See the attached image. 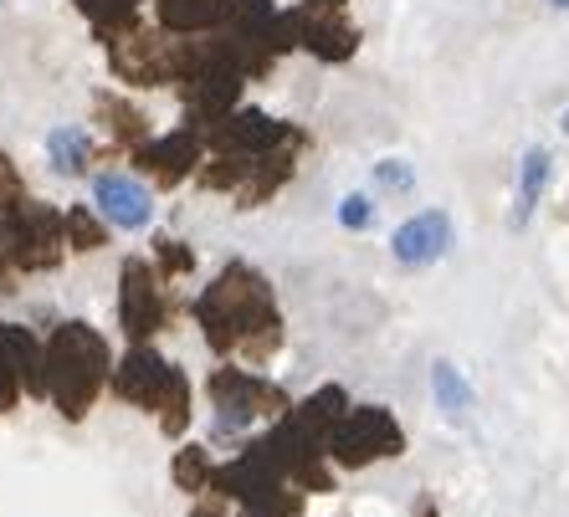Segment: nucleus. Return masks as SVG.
Listing matches in <instances>:
<instances>
[{
	"mask_svg": "<svg viewBox=\"0 0 569 517\" xmlns=\"http://www.w3.org/2000/svg\"><path fill=\"white\" fill-rule=\"evenodd\" d=\"M196 318L206 328V344L216 354H247V358H267L278 348V307H272V292L257 277L252 266H226L221 277L211 282V292L196 297Z\"/></svg>",
	"mask_w": 569,
	"mask_h": 517,
	"instance_id": "obj_1",
	"label": "nucleus"
},
{
	"mask_svg": "<svg viewBox=\"0 0 569 517\" xmlns=\"http://www.w3.org/2000/svg\"><path fill=\"white\" fill-rule=\"evenodd\" d=\"M108 385V344L88 323H67L47 344V389L67 420H82Z\"/></svg>",
	"mask_w": 569,
	"mask_h": 517,
	"instance_id": "obj_2",
	"label": "nucleus"
},
{
	"mask_svg": "<svg viewBox=\"0 0 569 517\" xmlns=\"http://www.w3.org/2000/svg\"><path fill=\"white\" fill-rule=\"evenodd\" d=\"M113 389L139 410H154L164 436H180L190 425V379L159 354H149V348H133L113 369Z\"/></svg>",
	"mask_w": 569,
	"mask_h": 517,
	"instance_id": "obj_3",
	"label": "nucleus"
},
{
	"mask_svg": "<svg viewBox=\"0 0 569 517\" xmlns=\"http://www.w3.org/2000/svg\"><path fill=\"white\" fill-rule=\"evenodd\" d=\"M0 252L21 272H52L67 252V215L41 200H21L0 221Z\"/></svg>",
	"mask_w": 569,
	"mask_h": 517,
	"instance_id": "obj_4",
	"label": "nucleus"
},
{
	"mask_svg": "<svg viewBox=\"0 0 569 517\" xmlns=\"http://www.w3.org/2000/svg\"><path fill=\"white\" fill-rule=\"evenodd\" d=\"M400 446H406V436H400L396 415L380 410V405L349 410L329 436V452L345 466H370V462H380V456H400Z\"/></svg>",
	"mask_w": 569,
	"mask_h": 517,
	"instance_id": "obj_5",
	"label": "nucleus"
},
{
	"mask_svg": "<svg viewBox=\"0 0 569 517\" xmlns=\"http://www.w3.org/2000/svg\"><path fill=\"white\" fill-rule=\"evenodd\" d=\"M211 395H216V410H221V430H241L257 415H288V395L247 369H221L211 379Z\"/></svg>",
	"mask_w": 569,
	"mask_h": 517,
	"instance_id": "obj_6",
	"label": "nucleus"
},
{
	"mask_svg": "<svg viewBox=\"0 0 569 517\" xmlns=\"http://www.w3.org/2000/svg\"><path fill=\"white\" fill-rule=\"evenodd\" d=\"M206 139H211L216 154H241V160H257V154H272L278 144H288V139H298V129H288V123L267 119V113H257V108H231L226 119L206 123Z\"/></svg>",
	"mask_w": 569,
	"mask_h": 517,
	"instance_id": "obj_7",
	"label": "nucleus"
},
{
	"mask_svg": "<svg viewBox=\"0 0 569 517\" xmlns=\"http://www.w3.org/2000/svg\"><path fill=\"white\" fill-rule=\"evenodd\" d=\"M119 323L133 344L154 338L159 323H164V292H159V272L144 256H129L123 262V292H119Z\"/></svg>",
	"mask_w": 569,
	"mask_h": 517,
	"instance_id": "obj_8",
	"label": "nucleus"
},
{
	"mask_svg": "<svg viewBox=\"0 0 569 517\" xmlns=\"http://www.w3.org/2000/svg\"><path fill=\"white\" fill-rule=\"evenodd\" d=\"M206 123L200 129H174L164 133V139H149L144 149H133V160H139V170L154 180V185H180L186 174H196L200 164H206Z\"/></svg>",
	"mask_w": 569,
	"mask_h": 517,
	"instance_id": "obj_9",
	"label": "nucleus"
},
{
	"mask_svg": "<svg viewBox=\"0 0 569 517\" xmlns=\"http://www.w3.org/2000/svg\"><path fill=\"white\" fill-rule=\"evenodd\" d=\"M292 16H298V47H308V52L323 57V62L355 57L359 31L349 27L345 6H318V0H308V6H298Z\"/></svg>",
	"mask_w": 569,
	"mask_h": 517,
	"instance_id": "obj_10",
	"label": "nucleus"
},
{
	"mask_svg": "<svg viewBox=\"0 0 569 517\" xmlns=\"http://www.w3.org/2000/svg\"><path fill=\"white\" fill-rule=\"evenodd\" d=\"M93 200H98V211H103L113 226H123V231H144L149 215H154L149 190L139 185V180H129V174H98Z\"/></svg>",
	"mask_w": 569,
	"mask_h": 517,
	"instance_id": "obj_11",
	"label": "nucleus"
},
{
	"mask_svg": "<svg viewBox=\"0 0 569 517\" xmlns=\"http://www.w3.org/2000/svg\"><path fill=\"white\" fill-rule=\"evenodd\" d=\"M396 256L406 266H426V262H437L441 252L451 246V221L441 211H426V215H416V221H406V226L396 231Z\"/></svg>",
	"mask_w": 569,
	"mask_h": 517,
	"instance_id": "obj_12",
	"label": "nucleus"
},
{
	"mask_svg": "<svg viewBox=\"0 0 569 517\" xmlns=\"http://www.w3.org/2000/svg\"><path fill=\"white\" fill-rule=\"evenodd\" d=\"M93 113H98V123H103L113 149H144L149 144V119L133 103H123V98H113V93H98Z\"/></svg>",
	"mask_w": 569,
	"mask_h": 517,
	"instance_id": "obj_13",
	"label": "nucleus"
},
{
	"mask_svg": "<svg viewBox=\"0 0 569 517\" xmlns=\"http://www.w3.org/2000/svg\"><path fill=\"white\" fill-rule=\"evenodd\" d=\"M159 27L174 37H200V31L221 27V0H154Z\"/></svg>",
	"mask_w": 569,
	"mask_h": 517,
	"instance_id": "obj_14",
	"label": "nucleus"
},
{
	"mask_svg": "<svg viewBox=\"0 0 569 517\" xmlns=\"http://www.w3.org/2000/svg\"><path fill=\"white\" fill-rule=\"evenodd\" d=\"M543 185H549V154L543 149H529L523 154V174H518V211H513V226H523L533 215V205H539Z\"/></svg>",
	"mask_w": 569,
	"mask_h": 517,
	"instance_id": "obj_15",
	"label": "nucleus"
},
{
	"mask_svg": "<svg viewBox=\"0 0 569 517\" xmlns=\"http://www.w3.org/2000/svg\"><path fill=\"white\" fill-rule=\"evenodd\" d=\"M78 11L93 21L103 37H119V31L133 27V16H139V0H78Z\"/></svg>",
	"mask_w": 569,
	"mask_h": 517,
	"instance_id": "obj_16",
	"label": "nucleus"
},
{
	"mask_svg": "<svg viewBox=\"0 0 569 517\" xmlns=\"http://www.w3.org/2000/svg\"><path fill=\"white\" fill-rule=\"evenodd\" d=\"M47 154L62 174H82L88 170V133L82 129H52L47 133Z\"/></svg>",
	"mask_w": 569,
	"mask_h": 517,
	"instance_id": "obj_17",
	"label": "nucleus"
},
{
	"mask_svg": "<svg viewBox=\"0 0 569 517\" xmlns=\"http://www.w3.org/2000/svg\"><path fill=\"white\" fill-rule=\"evenodd\" d=\"M67 246L72 252H98L103 246V221L93 215V205H72L67 211Z\"/></svg>",
	"mask_w": 569,
	"mask_h": 517,
	"instance_id": "obj_18",
	"label": "nucleus"
},
{
	"mask_svg": "<svg viewBox=\"0 0 569 517\" xmlns=\"http://www.w3.org/2000/svg\"><path fill=\"white\" fill-rule=\"evenodd\" d=\"M211 462H206V452H196V446H186V452L174 456V481L186 491H206V481H211Z\"/></svg>",
	"mask_w": 569,
	"mask_h": 517,
	"instance_id": "obj_19",
	"label": "nucleus"
},
{
	"mask_svg": "<svg viewBox=\"0 0 569 517\" xmlns=\"http://www.w3.org/2000/svg\"><path fill=\"white\" fill-rule=\"evenodd\" d=\"M154 262L164 277H186L190 266H196V256L186 252V241H174V236H159L154 241Z\"/></svg>",
	"mask_w": 569,
	"mask_h": 517,
	"instance_id": "obj_20",
	"label": "nucleus"
},
{
	"mask_svg": "<svg viewBox=\"0 0 569 517\" xmlns=\"http://www.w3.org/2000/svg\"><path fill=\"white\" fill-rule=\"evenodd\" d=\"M437 395H441V405H447L451 415H462L467 410V385L462 379H457V374H451V364H437Z\"/></svg>",
	"mask_w": 569,
	"mask_h": 517,
	"instance_id": "obj_21",
	"label": "nucleus"
},
{
	"mask_svg": "<svg viewBox=\"0 0 569 517\" xmlns=\"http://www.w3.org/2000/svg\"><path fill=\"white\" fill-rule=\"evenodd\" d=\"M27 200V185H21V170L11 164V154L0 149V205L11 211V205H21Z\"/></svg>",
	"mask_w": 569,
	"mask_h": 517,
	"instance_id": "obj_22",
	"label": "nucleus"
},
{
	"mask_svg": "<svg viewBox=\"0 0 569 517\" xmlns=\"http://www.w3.org/2000/svg\"><path fill=\"white\" fill-rule=\"evenodd\" d=\"M375 180H380L385 190H396V195H406V190L416 185L411 164H400V160H385V164H375Z\"/></svg>",
	"mask_w": 569,
	"mask_h": 517,
	"instance_id": "obj_23",
	"label": "nucleus"
},
{
	"mask_svg": "<svg viewBox=\"0 0 569 517\" xmlns=\"http://www.w3.org/2000/svg\"><path fill=\"white\" fill-rule=\"evenodd\" d=\"M339 221H345L349 231H365V226H370V221H375V205H370V200H365V195H349L345 205H339Z\"/></svg>",
	"mask_w": 569,
	"mask_h": 517,
	"instance_id": "obj_24",
	"label": "nucleus"
},
{
	"mask_svg": "<svg viewBox=\"0 0 569 517\" xmlns=\"http://www.w3.org/2000/svg\"><path fill=\"white\" fill-rule=\"evenodd\" d=\"M16 395H21V374L6 364V354H0V410H11Z\"/></svg>",
	"mask_w": 569,
	"mask_h": 517,
	"instance_id": "obj_25",
	"label": "nucleus"
},
{
	"mask_svg": "<svg viewBox=\"0 0 569 517\" xmlns=\"http://www.w3.org/2000/svg\"><path fill=\"white\" fill-rule=\"evenodd\" d=\"M196 517H221V513H216V507H206V513H196Z\"/></svg>",
	"mask_w": 569,
	"mask_h": 517,
	"instance_id": "obj_26",
	"label": "nucleus"
},
{
	"mask_svg": "<svg viewBox=\"0 0 569 517\" xmlns=\"http://www.w3.org/2000/svg\"><path fill=\"white\" fill-rule=\"evenodd\" d=\"M318 6H345V0H318Z\"/></svg>",
	"mask_w": 569,
	"mask_h": 517,
	"instance_id": "obj_27",
	"label": "nucleus"
},
{
	"mask_svg": "<svg viewBox=\"0 0 569 517\" xmlns=\"http://www.w3.org/2000/svg\"><path fill=\"white\" fill-rule=\"evenodd\" d=\"M559 129H565V133H569V113H565V119H559Z\"/></svg>",
	"mask_w": 569,
	"mask_h": 517,
	"instance_id": "obj_28",
	"label": "nucleus"
},
{
	"mask_svg": "<svg viewBox=\"0 0 569 517\" xmlns=\"http://www.w3.org/2000/svg\"><path fill=\"white\" fill-rule=\"evenodd\" d=\"M555 6H559V11H569V0H555Z\"/></svg>",
	"mask_w": 569,
	"mask_h": 517,
	"instance_id": "obj_29",
	"label": "nucleus"
}]
</instances>
